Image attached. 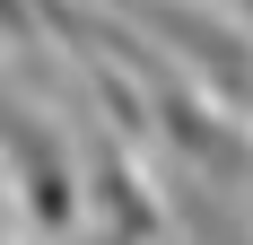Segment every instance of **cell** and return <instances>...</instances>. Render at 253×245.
Segmentation results:
<instances>
[{
  "label": "cell",
  "mask_w": 253,
  "mask_h": 245,
  "mask_svg": "<svg viewBox=\"0 0 253 245\" xmlns=\"http://www.w3.org/2000/svg\"><path fill=\"white\" fill-rule=\"evenodd\" d=\"M175 245H183V237H175Z\"/></svg>",
  "instance_id": "obj_3"
},
{
  "label": "cell",
  "mask_w": 253,
  "mask_h": 245,
  "mask_svg": "<svg viewBox=\"0 0 253 245\" xmlns=\"http://www.w3.org/2000/svg\"><path fill=\"white\" fill-rule=\"evenodd\" d=\"M236 9H245V18H253V0H236Z\"/></svg>",
  "instance_id": "obj_2"
},
{
  "label": "cell",
  "mask_w": 253,
  "mask_h": 245,
  "mask_svg": "<svg viewBox=\"0 0 253 245\" xmlns=\"http://www.w3.org/2000/svg\"><path fill=\"white\" fill-rule=\"evenodd\" d=\"M9 184H18L26 219L44 228V237H61V228H79V210H87V184H79L70 149H61V131L44 122V105H26L18 88H9Z\"/></svg>",
  "instance_id": "obj_1"
}]
</instances>
